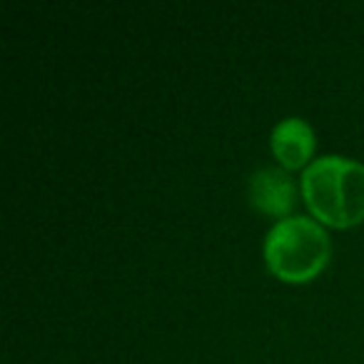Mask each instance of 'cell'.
Returning <instances> with one entry per match:
<instances>
[{
	"mask_svg": "<svg viewBox=\"0 0 364 364\" xmlns=\"http://www.w3.org/2000/svg\"><path fill=\"white\" fill-rule=\"evenodd\" d=\"M250 200L259 213L284 218L297 203V185L279 167H262L250 177Z\"/></svg>",
	"mask_w": 364,
	"mask_h": 364,
	"instance_id": "3957f363",
	"label": "cell"
},
{
	"mask_svg": "<svg viewBox=\"0 0 364 364\" xmlns=\"http://www.w3.org/2000/svg\"><path fill=\"white\" fill-rule=\"evenodd\" d=\"M302 198L329 228H352L364 220V165L339 155H322L302 172Z\"/></svg>",
	"mask_w": 364,
	"mask_h": 364,
	"instance_id": "6da1fadb",
	"label": "cell"
},
{
	"mask_svg": "<svg viewBox=\"0 0 364 364\" xmlns=\"http://www.w3.org/2000/svg\"><path fill=\"white\" fill-rule=\"evenodd\" d=\"M329 255L327 230L304 215L279 220L264 240V262L282 282L302 284L314 279L327 267Z\"/></svg>",
	"mask_w": 364,
	"mask_h": 364,
	"instance_id": "7a4b0ae2",
	"label": "cell"
},
{
	"mask_svg": "<svg viewBox=\"0 0 364 364\" xmlns=\"http://www.w3.org/2000/svg\"><path fill=\"white\" fill-rule=\"evenodd\" d=\"M314 130L302 117H287L272 130V152L287 170H299L307 165L314 152Z\"/></svg>",
	"mask_w": 364,
	"mask_h": 364,
	"instance_id": "277c9868",
	"label": "cell"
}]
</instances>
